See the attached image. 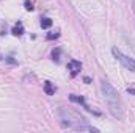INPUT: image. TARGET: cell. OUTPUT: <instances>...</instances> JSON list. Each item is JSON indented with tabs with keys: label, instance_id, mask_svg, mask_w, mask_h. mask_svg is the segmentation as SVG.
I'll list each match as a JSON object with an SVG mask.
<instances>
[{
	"label": "cell",
	"instance_id": "7",
	"mask_svg": "<svg viewBox=\"0 0 135 133\" xmlns=\"http://www.w3.org/2000/svg\"><path fill=\"white\" fill-rule=\"evenodd\" d=\"M50 25H52V21H50L49 17H42V19H41V27H42V28H49Z\"/></svg>",
	"mask_w": 135,
	"mask_h": 133
},
{
	"label": "cell",
	"instance_id": "1",
	"mask_svg": "<svg viewBox=\"0 0 135 133\" xmlns=\"http://www.w3.org/2000/svg\"><path fill=\"white\" fill-rule=\"evenodd\" d=\"M58 116H60L63 125H66V127L72 129V130H77V132H99L98 129L88 125L86 119L80 113L72 110V108H60L58 110Z\"/></svg>",
	"mask_w": 135,
	"mask_h": 133
},
{
	"label": "cell",
	"instance_id": "4",
	"mask_svg": "<svg viewBox=\"0 0 135 133\" xmlns=\"http://www.w3.org/2000/svg\"><path fill=\"white\" fill-rule=\"evenodd\" d=\"M68 70L71 72V75H72V77H75V75L82 70V63H80V61H77V60H71V61L68 63Z\"/></svg>",
	"mask_w": 135,
	"mask_h": 133
},
{
	"label": "cell",
	"instance_id": "3",
	"mask_svg": "<svg viewBox=\"0 0 135 133\" xmlns=\"http://www.w3.org/2000/svg\"><path fill=\"white\" fill-rule=\"evenodd\" d=\"M112 53H113V57L123 64V66L126 67V69H129V70H135V60L134 58H131V57H127V55H124L118 47H113L112 49Z\"/></svg>",
	"mask_w": 135,
	"mask_h": 133
},
{
	"label": "cell",
	"instance_id": "2",
	"mask_svg": "<svg viewBox=\"0 0 135 133\" xmlns=\"http://www.w3.org/2000/svg\"><path fill=\"white\" fill-rule=\"evenodd\" d=\"M101 89H102L104 99H105V102H107V106H108L112 116L116 117V119H121L123 114H124V105H123V102H121V99H119L118 91H116L108 81H105V80L101 81Z\"/></svg>",
	"mask_w": 135,
	"mask_h": 133
},
{
	"label": "cell",
	"instance_id": "12",
	"mask_svg": "<svg viewBox=\"0 0 135 133\" xmlns=\"http://www.w3.org/2000/svg\"><path fill=\"white\" fill-rule=\"evenodd\" d=\"M6 61H8V63H11V64H16V61H14L11 57H9V58H6Z\"/></svg>",
	"mask_w": 135,
	"mask_h": 133
},
{
	"label": "cell",
	"instance_id": "6",
	"mask_svg": "<svg viewBox=\"0 0 135 133\" xmlns=\"http://www.w3.org/2000/svg\"><path fill=\"white\" fill-rule=\"evenodd\" d=\"M11 33L14 34V36H21V34H24V27H22V22H17L14 27H13V32Z\"/></svg>",
	"mask_w": 135,
	"mask_h": 133
},
{
	"label": "cell",
	"instance_id": "8",
	"mask_svg": "<svg viewBox=\"0 0 135 133\" xmlns=\"http://www.w3.org/2000/svg\"><path fill=\"white\" fill-rule=\"evenodd\" d=\"M60 52H61L60 49H55V50L52 52V57H54V61H57V63L60 61V58H58V57H60Z\"/></svg>",
	"mask_w": 135,
	"mask_h": 133
},
{
	"label": "cell",
	"instance_id": "11",
	"mask_svg": "<svg viewBox=\"0 0 135 133\" xmlns=\"http://www.w3.org/2000/svg\"><path fill=\"white\" fill-rule=\"evenodd\" d=\"M127 93H129V94H134V96H135V88H127Z\"/></svg>",
	"mask_w": 135,
	"mask_h": 133
},
{
	"label": "cell",
	"instance_id": "9",
	"mask_svg": "<svg viewBox=\"0 0 135 133\" xmlns=\"http://www.w3.org/2000/svg\"><path fill=\"white\" fill-rule=\"evenodd\" d=\"M25 9H28V11H32V9H33V3L27 0V2H25Z\"/></svg>",
	"mask_w": 135,
	"mask_h": 133
},
{
	"label": "cell",
	"instance_id": "5",
	"mask_svg": "<svg viewBox=\"0 0 135 133\" xmlns=\"http://www.w3.org/2000/svg\"><path fill=\"white\" fill-rule=\"evenodd\" d=\"M55 91H57V88H55L50 81H46V83H44V93H46L47 96H54Z\"/></svg>",
	"mask_w": 135,
	"mask_h": 133
},
{
	"label": "cell",
	"instance_id": "10",
	"mask_svg": "<svg viewBox=\"0 0 135 133\" xmlns=\"http://www.w3.org/2000/svg\"><path fill=\"white\" fill-rule=\"evenodd\" d=\"M58 36H60L58 33H49L47 34V39H49V41H50V39H57Z\"/></svg>",
	"mask_w": 135,
	"mask_h": 133
}]
</instances>
